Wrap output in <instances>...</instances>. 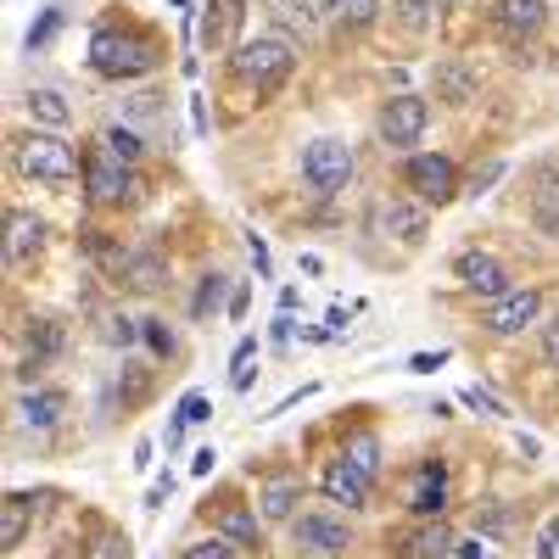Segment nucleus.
Masks as SVG:
<instances>
[{"instance_id":"1","label":"nucleus","mask_w":559,"mask_h":559,"mask_svg":"<svg viewBox=\"0 0 559 559\" xmlns=\"http://www.w3.org/2000/svg\"><path fill=\"white\" fill-rule=\"evenodd\" d=\"M163 62V39L146 34V28H118V23H102L96 34H90V68H96L102 79L123 84V79H140L152 73Z\"/></svg>"},{"instance_id":"2","label":"nucleus","mask_w":559,"mask_h":559,"mask_svg":"<svg viewBox=\"0 0 559 559\" xmlns=\"http://www.w3.org/2000/svg\"><path fill=\"white\" fill-rule=\"evenodd\" d=\"M12 157H17V174H23V179L57 185V191H68V185H79V179H84L79 152L68 146V140H62L57 129H28V134L17 140V146H12Z\"/></svg>"},{"instance_id":"3","label":"nucleus","mask_w":559,"mask_h":559,"mask_svg":"<svg viewBox=\"0 0 559 559\" xmlns=\"http://www.w3.org/2000/svg\"><path fill=\"white\" fill-rule=\"evenodd\" d=\"M292 68H297V51H292V39H286V34L241 39V45H236V57H229V73H236L241 84H252L258 96H274V90L292 79Z\"/></svg>"},{"instance_id":"4","label":"nucleus","mask_w":559,"mask_h":559,"mask_svg":"<svg viewBox=\"0 0 559 559\" xmlns=\"http://www.w3.org/2000/svg\"><path fill=\"white\" fill-rule=\"evenodd\" d=\"M140 191H146V179H140L129 163H118L96 140L90 157H84V197H90V207H129V202H140Z\"/></svg>"},{"instance_id":"5","label":"nucleus","mask_w":559,"mask_h":559,"mask_svg":"<svg viewBox=\"0 0 559 559\" xmlns=\"http://www.w3.org/2000/svg\"><path fill=\"white\" fill-rule=\"evenodd\" d=\"M302 179L313 185L319 197H336L347 191V179H353V146L336 134H319L302 146Z\"/></svg>"},{"instance_id":"6","label":"nucleus","mask_w":559,"mask_h":559,"mask_svg":"<svg viewBox=\"0 0 559 559\" xmlns=\"http://www.w3.org/2000/svg\"><path fill=\"white\" fill-rule=\"evenodd\" d=\"M403 185L414 191V202H426V207H448L459 197V168L448 157H408L403 163Z\"/></svg>"},{"instance_id":"7","label":"nucleus","mask_w":559,"mask_h":559,"mask_svg":"<svg viewBox=\"0 0 559 559\" xmlns=\"http://www.w3.org/2000/svg\"><path fill=\"white\" fill-rule=\"evenodd\" d=\"M537 319H543V292L537 286H515L509 297H492L481 308V324L492 336H521L526 324H537Z\"/></svg>"},{"instance_id":"8","label":"nucleus","mask_w":559,"mask_h":559,"mask_svg":"<svg viewBox=\"0 0 559 559\" xmlns=\"http://www.w3.org/2000/svg\"><path fill=\"white\" fill-rule=\"evenodd\" d=\"M431 123V102L426 96H392L376 118V134L386 140V146H414L419 134H426Z\"/></svg>"},{"instance_id":"9","label":"nucleus","mask_w":559,"mask_h":559,"mask_svg":"<svg viewBox=\"0 0 559 559\" xmlns=\"http://www.w3.org/2000/svg\"><path fill=\"white\" fill-rule=\"evenodd\" d=\"M453 274H459V286L471 292V297H481V302H492V297H509V292H515V280H509L503 258H492V252H459Z\"/></svg>"},{"instance_id":"10","label":"nucleus","mask_w":559,"mask_h":559,"mask_svg":"<svg viewBox=\"0 0 559 559\" xmlns=\"http://www.w3.org/2000/svg\"><path fill=\"white\" fill-rule=\"evenodd\" d=\"M292 537H297V548L308 559H336V554L353 548V526L336 521V515H297L292 521Z\"/></svg>"},{"instance_id":"11","label":"nucleus","mask_w":559,"mask_h":559,"mask_svg":"<svg viewBox=\"0 0 559 559\" xmlns=\"http://www.w3.org/2000/svg\"><path fill=\"white\" fill-rule=\"evenodd\" d=\"M453 532L442 526V521H414V526H403V532H392L386 537V554L392 559H453Z\"/></svg>"},{"instance_id":"12","label":"nucleus","mask_w":559,"mask_h":559,"mask_svg":"<svg viewBox=\"0 0 559 559\" xmlns=\"http://www.w3.org/2000/svg\"><path fill=\"white\" fill-rule=\"evenodd\" d=\"M319 487H324V498L331 503H347V509H369V498H376V481H369L358 464L347 459V453H336V459H324V476H319Z\"/></svg>"},{"instance_id":"13","label":"nucleus","mask_w":559,"mask_h":559,"mask_svg":"<svg viewBox=\"0 0 559 559\" xmlns=\"http://www.w3.org/2000/svg\"><path fill=\"white\" fill-rule=\"evenodd\" d=\"M376 229H381V236H397L403 247H419V241H426V229H431L426 202H408V197L381 202V207H376Z\"/></svg>"},{"instance_id":"14","label":"nucleus","mask_w":559,"mask_h":559,"mask_svg":"<svg viewBox=\"0 0 559 559\" xmlns=\"http://www.w3.org/2000/svg\"><path fill=\"white\" fill-rule=\"evenodd\" d=\"M408 509H414V521H442V509H448V471H442V459H426L414 471Z\"/></svg>"},{"instance_id":"15","label":"nucleus","mask_w":559,"mask_h":559,"mask_svg":"<svg viewBox=\"0 0 559 559\" xmlns=\"http://www.w3.org/2000/svg\"><path fill=\"white\" fill-rule=\"evenodd\" d=\"M241 23H247V0H207L202 45H213V51H236V45H241Z\"/></svg>"},{"instance_id":"16","label":"nucleus","mask_w":559,"mask_h":559,"mask_svg":"<svg viewBox=\"0 0 559 559\" xmlns=\"http://www.w3.org/2000/svg\"><path fill=\"white\" fill-rule=\"evenodd\" d=\"M543 23H548V7L543 0H498V12H492V28L503 34V39H537L543 34Z\"/></svg>"},{"instance_id":"17","label":"nucleus","mask_w":559,"mask_h":559,"mask_svg":"<svg viewBox=\"0 0 559 559\" xmlns=\"http://www.w3.org/2000/svg\"><path fill=\"white\" fill-rule=\"evenodd\" d=\"M123 286L129 292H140V297H152V292H163L168 286V258L157 252V247H140V252H129L123 258Z\"/></svg>"},{"instance_id":"18","label":"nucleus","mask_w":559,"mask_h":559,"mask_svg":"<svg viewBox=\"0 0 559 559\" xmlns=\"http://www.w3.org/2000/svg\"><path fill=\"white\" fill-rule=\"evenodd\" d=\"M39 247H45V224H39L34 213L12 207V213H7V263H23V258H34Z\"/></svg>"},{"instance_id":"19","label":"nucleus","mask_w":559,"mask_h":559,"mask_svg":"<svg viewBox=\"0 0 559 559\" xmlns=\"http://www.w3.org/2000/svg\"><path fill=\"white\" fill-rule=\"evenodd\" d=\"M297 503H302V481L297 476H280V481L258 487V515L263 521H297Z\"/></svg>"},{"instance_id":"20","label":"nucleus","mask_w":559,"mask_h":559,"mask_svg":"<svg viewBox=\"0 0 559 559\" xmlns=\"http://www.w3.org/2000/svg\"><path fill=\"white\" fill-rule=\"evenodd\" d=\"M17 414H23V426L28 431H51V426H62V414H68V397L62 392H28L23 403H17Z\"/></svg>"},{"instance_id":"21","label":"nucleus","mask_w":559,"mask_h":559,"mask_svg":"<svg viewBox=\"0 0 559 559\" xmlns=\"http://www.w3.org/2000/svg\"><path fill=\"white\" fill-rule=\"evenodd\" d=\"M213 532H218V537H229V543H236V548H263L258 515H252V509H241V503H229V509H218V521H213Z\"/></svg>"},{"instance_id":"22","label":"nucleus","mask_w":559,"mask_h":559,"mask_svg":"<svg viewBox=\"0 0 559 559\" xmlns=\"http://www.w3.org/2000/svg\"><path fill=\"white\" fill-rule=\"evenodd\" d=\"M28 515H34V503L23 498V492H12L7 503H0V548H23V537H28Z\"/></svg>"},{"instance_id":"23","label":"nucleus","mask_w":559,"mask_h":559,"mask_svg":"<svg viewBox=\"0 0 559 559\" xmlns=\"http://www.w3.org/2000/svg\"><path fill=\"white\" fill-rule=\"evenodd\" d=\"M28 118L62 134V129L73 123V107H68V102L57 96V90H28Z\"/></svg>"},{"instance_id":"24","label":"nucleus","mask_w":559,"mask_h":559,"mask_svg":"<svg viewBox=\"0 0 559 559\" xmlns=\"http://www.w3.org/2000/svg\"><path fill=\"white\" fill-rule=\"evenodd\" d=\"M23 342H28V353H34V364L39 358H57L62 353V342H68V331L57 319H28V331H23Z\"/></svg>"},{"instance_id":"25","label":"nucleus","mask_w":559,"mask_h":559,"mask_svg":"<svg viewBox=\"0 0 559 559\" xmlns=\"http://www.w3.org/2000/svg\"><path fill=\"white\" fill-rule=\"evenodd\" d=\"M532 218H537L543 236H554V241H559V179H554V174H543V185H537V197H532Z\"/></svg>"},{"instance_id":"26","label":"nucleus","mask_w":559,"mask_h":559,"mask_svg":"<svg viewBox=\"0 0 559 559\" xmlns=\"http://www.w3.org/2000/svg\"><path fill=\"white\" fill-rule=\"evenodd\" d=\"M342 453H347V459L358 464V471H364L369 481H376V476H381V442H376V431H353Z\"/></svg>"},{"instance_id":"27","label":"nucleus","mask_w":559,"mask_h":559,"mask_svg":"<svg viewBox=\"0 0 559 559\" xmlns=\"http://www.w3.org/2000/svg\"><path fill=\"white\" fill-rule=\"evenodd\" d=\"M376 7H381V0H319V12H324V17L353 23V28H364L369 17H376Z\"/></svg>"},{"instance_id":"28","label":"nucleus","mask_w":559,"mask_h":559,"mask_svg":"<svg viewBox=\"0 0 559 559\" xmlns=\"http://www.w3.org/2000/svg\"><path fill=\"white\" fill-rule=\"evenodd\" d=\"M392 12H397V23L403 28H431L437 23V12H442V0H392Z\"/></svg>"},{"instance_id":"29","label":"nucleus","mask_w":559,"mask_h":559,"mask_svg":"<svg viewBox=\"0 0 559 559\" xmlns=\"http://www.w3.org/2000/svg\"><path fill=\"white\" fill-rule=\"evenodd\" d=\"M179 559H236V543H229V537H197V543H185L179 548Z\"/></svg>"},{"instance_id":"30","label":"nucleus","mask_w":559,"mask_h":559,"mask_svg":"<svg viewBox=\"0 0 559 559\" xmlns=\"http://www.w3.org/2000/svg\"><path fill=\"white\" fill-rule=\"evenodd\" d=\"M224 292H229V280H224V274H207L202 292H197V302H191V313H197V319L218 313V308H224Z\"/></svg>"},{"instance_id":"31","label":"nucleus","mask_w":559,"mask_h":559,"mask_svg":"<svg viewBox=\"0 0 559 559\" xmlns=\"http://www.w3.org/2000/svg\"><path fill=\"white\" fill-rule=\"evenodd\" d=\"M134 548H129V537L123 532H96L90 537V548H84V559H129Z\"/></svg>"},{"instance_id":"32","label":"nucleus","mask_w":559,"mask_h":559,"mask_svg":"<svg viewBox=\"0 0 559 559\" xmlns=\"http://www.w3.org/2000/svg\"><path fill=\"white\" fill-rule=\"evenodd\" d=\"M102 146H107L118 163H129V168L140 163V134H134V129H107V134H102Z\"/></svg>"},{"instance_id":"33","label":"nucleus","mask_w":559,"mask_h":559,"mask_svg":"<svg viewBox=\"0 0 559 559\" xmlns=\"http://www.w3.org/2000/svg\"><path fill=\"white\" fill-rule=\"evenodd\" d=\"M252 358H258V336H247V342L236 347V376H229V386H236V392L252 386Z\"/></svg>"},{"instance_id":"34","label":"nucleus","mask_w":559,"mask_h":559,"mask_svg":"<svg viewBox=\"0 0 559 559\" xmlns=\"http://www.w3.org/2000/svg\"><path fill=\"white\" fill-rule=\"evenodd\" d=\"M140 336H146V347H152L157 358H168V353H174V331H168L163 319H140Z\"/></svg>"},{"instance_id":"35","label":"nucleus","mask_w":559,"mask_h":559,"mask_svg":"<svg viewBox=\"0 0 559 559\" xmlns=\"http://www.w3.org/2000/svg\"><path fill=\"white\" fill-rule=\"evenodd\" d=\"M442 84H448V96H453V102H471V96H476V79L464 73V68H448Z\"/></svg>"},{"instance_id":"36","label":"nucleus","mask_w":559,"mask_h":559,"mask_svg":"<svg viewBox=\"0 0 559 559\" xmlns=\"http://www.w3.org/2000/svg\"><path fill=\"white\" fill-rule=\"evenodd\" d=\"M179 419H185V426H202V419H207V397L202 392H185L179 397Z\"/></svg>"},{"instance_id":"37","label":"nucleus","mask_w":559,"mask_h":559,"mask_svg":"<svg viewBox=\"0 0 559 559\" xmlns=\"http://www.w3.org/2000/svg\"><path fill=\"white\" fill-rule=\"evenodd\" d=\"M57 28H62V12H45V17H39V23L28 28V51H39V45H45V39H51Z\"/></svg>"},{"instance_id":"38","label":"nucleus","mask_w":559,"mask_h":559,"mask_svg":"<svg viewBox=\"0 0 559 559\" xmlns=\"http://www.w3.org/2000/svg\"><path fill=\"white\" fill-rule=\"evenodd\" d=\"M107 342H112V347H134V342H140V324H134V319H112Z\"/></svg>"},{"instance_id":"39","label":"nucleus","mask_w":559,"mask_h":559,"mask_svg":"<svg viewBox=\"0 0 559 559\" xmlns=\"http://www.w3.org/2000/svg\"><path fill=\"white\" fill-rule=\"evenodd\" d=\"M247 252H252V263H258V280H274V258H269L263 236H247Z\"/></svg>"},{"instance_id":"40","label":"nucleus","mask_w":559,"mask_h":559,"mask_svg":"<svg viewBox=\"0 0 559 559\" xmlns=\"http://www.w3.org/2000/svg\"><path fill=\"white\" fill-rule=\"evenodd\" d=\"M442 364H448V353H414V358H408V369H414V376H437Z\"/></svg>"},{"instance_id":"41","label":"nucleus","mask_w":559,"mask_h":559,"mask_svg":"<svg viewBox=\"0 0 559 559\" xmlns=\"http://www.w3.org/2000/svg\"><path fill=\"white\" fill-rule=\"evenodd\" d=\"M464 403H476L481 414H503V403H498L492 392H481V386H471V392H464Z\"/></svg>"},{"instance_id":"42","label":"nucleus","mask_w":559,"mask_h":559,"mask_svg":"<svg viewBox=\"0 0 559 559\" xmlns=\"http://www.w3.org/2000/svg\"><path fill=\"white\" fill-rule=\"evenodd\" d=\"M269 342H274V347H286V342H292V313H286V308H280V319L269 324Z\"/></svg>"},{"instance_id":"43","label":"nucleus","mask_w":559,"mask_h":559,"mask_svg":"<svg viewBox=\"0 0 559 559\" xmlns=\"http://www.w3.org/2000/svg\"><path fill=\"white\" fill-rule=\"evenodd\" d=\"M453 554H459V559H498V554H492L487 543H459Z\"/></svg>"},{"instance_id":"44","label":"nucleus","mask_w":559,"mask_h":559,"mask_svg":"<svg viewBox=\"0 0 559 559\" xmlns=\"http://www.w3.org/2000/svg\"><path fill=\"white\" fill-rule=\"evenodd\" d=\"M543 342H548V358L559 364V319H548V324H543Z\"/></svg>"},{"instance_id":"45","label":"nucleus","mask_w":559,"mask_h":559,"mask_svg":"<svg viewBox=\"0 0 559 559\" xmlns=\"http://www.w3.org/2000/svg\"><path fill=\"white\" fill-rule=\"evenodd\" d=\"M213 459H218V453H213V448H202V453L191 459V476H207V471H213Z\"/></svg>"},{"instance_id":"46","label":"nucleus","mask_w":559,"mask_h":559,"mask_svg":"<svg viewBox=\"0 0 559 559\" xmlns=\"http://www.w3.org/2000/svg\"><path fill=\"white\" fill-rule=\"evenodd\" d=\"M464 7V0H442V12H459Z\"/></svg>"}]
</instances>
